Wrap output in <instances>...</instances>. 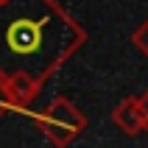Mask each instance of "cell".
<instances>
[{"instance_id":"obj_1","label":"cell","mask_w":148,"mask_h":148,"mask_svg":"<svg viewBox=\"0 0 148 148\" xmlns=\"http://www.w3.org/2000/svg\"><path fill=\"white\" fill-rule=\"evenodd\" d=\"M8 39H11V45H14L20 53H25V50H31L39 45V28L31 23H17L14 28H11V34H8Z\"/></svg>"},{"instance_id":"obj_2","label":"cell","mask_w":148,"mask_h":148,"mask_svg":"<svg viewBox=\"0 0 148 148\" xmlns=\"http://www.w3.org/2000/svg\"><path fill=\"white\" fill-rule=\"evenodd\" d=\"M117 120H120V126H123V129L137 132V129L143 126V106H137V103L123 106V109H120V115H117Z\"/></svg>"},{"instance_id":"obj_3","label":"cell","mask_w":148,"mask_h":148,"mask_svg":"<svg viewBox=\"0 0 148 148\" xmlns=\"http://www.w3.org/2000/svg\"><path fill=\"white\" fill-rule=\"evenodd\" d=\"M134 42H137V48H140L143 53H148V23L143 25L137 34H134Z\"/></svg>"},{"instance_id":"obj_4","label":"cell","mask_w":148,"mask_h":148,"mask_svg":"<svg viewBox=\"0 0 148 148\" xmlns=\"http://www.w3.org/2000/svg\"><path fill=\"white\" fill-rule=\"evenodd\" d=\"M143 123H148V95H145V101H143Z\"/></svg>"}]
</instances>
